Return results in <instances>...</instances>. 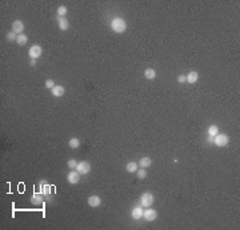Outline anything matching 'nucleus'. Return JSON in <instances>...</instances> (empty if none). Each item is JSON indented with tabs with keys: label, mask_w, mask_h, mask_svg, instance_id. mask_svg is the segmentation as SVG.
I'll return each instance as SVG.
<instances>
[{
	"label": "nucleus",
	"mask_w": 240,
	"mask_h": 230,
	"mask_svg": "<svg viewBox=\"0 0 240 230\" xmlns=\"http://www.w3.org/2000/svg\"><path fill=\"white\" fill-rule=\"evenodd\" d=\"M136 174H137V178L139 179H144V178L147 177V171H145V169H137V171H136Z\"/></svg>",
	"instance_id": "nucleus-21"
},
{
	"label": "nucleus",
	"mask_w": 240,
	"mask_h": 230,
	"mask_svg": "<svg viewBox=\"0 0 240 230\" xmlns=\"http://www.w3.org/2000/svg\"><path fill=\"white\" fill-rule=\"evenodd\" d=\"M32 202L36 203V205H39V203L41 202V195H40V194H35V195L32 197Z\"/></svg>",
	"instance_id": "nucleus-23"
},
{
	"label": "nucleus",
	"mask_w": 240,
	"mask_h": 230,
	"mask_svg": "<svg viewBox=\"0 0 240 230\" xmlns=\"http://www.w3.org/2000/svg\"><path fill=\"white\" fill-rule=\"evenodd\" d=\"M137 167H139V165L136 163V162H128L127 166H125V170H127L128 173H136Z\"/></svg>",
	"instance_id": "nucleus-15"
},
{
	"label": "nucleus",
	"mask_w": 240,
	"mask_h": 230,
	"mask_svg": "<svg viewBox=\"0 0 240 230\" xmlns=\"http://www.w3.org/2000/svg\"><path fill=\"white\" fill-rule=\"evenodd\" d=\"M12 31L16 32V33H23L24 31V23L22 22V20H15L14 23H12Z\"/></svg>",
	"instance_id": "nucleus-8"
},
{
	"label": "nucleus",
	"mask_w": 240,
	"mask_h": 230,
	"mask_svg": "<svg viewBox=\"0 0 240 230\" xmlns=\"http://www.w3.org/2000/svg\"><path fill=\"white\" fill-rule=\"evenodd\" d=\"M178 82H179V83H184V82H187V76H186V75H179Z\"/></svg>",
	"instance_id": "nucleus-26"
},
{
	"label": "nucleus",
	"mask_w": 240,
	"mask_h": 230,
	"mask_svg": "<svg viewBox=\"0 0 240 230\" xmlns=\"http://www.w3.org/2000/svg\"><path fill=\"white\" fill-rule=\"evenodd\" d=\"M16 42H18V44L24 46V44H27L28 38H27V35H24V33H20V35H18V39H16Z\"/></svg>",
	"instance_id": "nucleus-17"
},
{
	"label": "nucleus",
	"mask_w": 240,
	"mask_h": 230,
	"mask_svg": "<svg viewBox=\"0 0 240 230\" xmlns=\"http://www.w3.org/2000/svg\"><path fill=\"white\" fill-rule=\"evenodd\" d=\"M208 142H211V143H212V142H213V137H211V135H209V138H208Z\"/></svg>",
	"instance_id": "nucleus-28"
},
{
	"label": "nucleus",
	"mask_w": 240,
	"mask_h": 230,
	"mask_svg": "<svg viewBox=\"0 0 240 230\" xmlns=\"http://www.w3.org/2000/svg\"><path fill=\"white\" fill-rule=\"evenodd\" d=\"M55 86H56V84H55V82L52 79H47V80H45V87H47V88H51V90H52Z\"/></svg>",
	"instance_id": "nucleus-24"
},
{
	"label": "nucleus",
	"mask_w": 240,
	"mask_h": 230,
	"mask_svg": "<svg viewBox=\"0 0 240 230\" xmlns=\"http://www.w3.org/2000/svg\"><path fill=\"white\" fill-rule=\"evenodd\" d=\"M64 92H65V90H64V87H63V86H57V84H56V86L52 88V95L56 96V98L63 96V95H64Z\"/></svg>",
	"instance_id": "nucleus-12"
},
{
	"label": "nucleus",
	"mask_w": 240,
	"mask_h": 230,
	"mask_svg": "<svg viewBox=\"0 0 240 230\" xmlns=\"http://www.w3.org/2000/svg\"><path fill=\"white\" fill-rule=\"evenodd\" d=\"M228 142H229V138H228V135H225V134H217L213 137V143L219 147L227 146Z\"/></svg>",
	"instance_id": "nucleus-3"
},
{
	"label": "nucleus",
	"mask_w": 240,
	"mask_h": 230,
	"mask_svg": "<svg viewBox=\"0 0 240 230\" xmlns=\"http://www.w3.org/2000/svg\"><path fill=\"white\" fill-rule=\"evenodd\" d=\"M76 171L80 173V174H88V173L91 171V165H90V162H87V161L79 162L78 166H76Z\"/></svg>",
	"instance_id": "nucleus-6"
},
{
	"label": "nucleus",
	"mask_w": 240,
	"mask_h": 230,
	"mask_svg": "<svg viewBox=\"0 0 240 230\" xmlns=\"http://www.w3.org/2000/svg\"><path fill=\"white\" fill-rule=\"evenodd\" d=\"M57 24H59V28L61 29V31H67L69 27V23H68V20H67L65 18H59L57 19Z\"/></svg>",
	"instance_id": "nucleus-13"
},
{
	"label": "nucleus",
	"mask_w": 240,
	"mask_h": 230,
	"mask_svg": "<svg viewBox=\"0 0 240 230\" xmlns=\"http://www.w3.org/2000/svg\"><path fill=\"white\" fill-rule=\"evenodd\" d=\"M144 76H145L147 79L152 80V79L156 78V71H155L154 69H147V70L144 71Z\"/></svg>",
	"instance_id": "nucleus-16"
},
{
	"label": "nucleus",
	"mask_w": 240,
	"mask_h": 230,
	"mask_svg": "<svg viewBox=\"0 0 240 230\" xmlns=\"http://www.w3.org/2000/svg\"><path fill=\"white\" fill-rule=\"evenodd\" d=\"M68 144H69L71 148H78L80 146V140L78 138H71L69 142H68Z\"/></svg>",
	"instance_id": "nucleus-19"
},
{
	"label": "nucleus",
	"mask_w": 240,
	"mask_h": 230,
	"mask_svg": "<svg viewBox=\"0 0 240 230\" xmlns=\"http://www.w3.org/2000/svg\"><path fill=\"white\" fill-rule=\"evenodd\" d=\"M151 165H152V159H151L149 157H143V158H140V161H139V166H140L141 169H147V167H149Z\"/></svg>",
	"instance_id": "nucleus-11"
},
{
	"label": "nucleus",
	"mask_w": 240,
	"mask_h": 230,
	"mask_svg": "<svg viewBox=\"0 0 240 230\" xmlns=\"http://www.w3.org/2000/svg\"><path fill=\"white\" fill-rule=\"evenodd\" d=\"M68 167L69 169H76V166H78V161H75V159H69L68 161Z\"/></svg>",
	"instance_id": "nucleus-25"
},
{
	"label": "nucleus",
	"mask_w": 240,
	"mask_h": 230,
	"mask_svg": "<svg viewBox=\"0 0 240 230\" xmlns=\"http://www.w3.org/2000/svg\"><path fill=\"white\" fill-rule=\"evenodd\" d=\"M18 39V35H16V32H14L11 29L10 32H7V40H10V42H14V40H16Z\"/></svg>",
	"instance_id": "nucleus-22"
},
{
	"label": "nucleus",
	"mask_w": 240,
	"mask_h": 230,
	"mask_svg": "<svg viewBox=\"0 0 240 230\" xmlns=\"http://www.w3.org/2000/svg\"><path fill=\"white\" fill-rule=\"evenodd\" d=\"M197 79H199V74H197V71H191L189 74L187 75V82L188 83H196L197 82Z\"/></svg>",
	"instance_id": "nucleus-14"
},
{
	"label": "nucleus",
	"mask_w": 240,
	"mask_h": 230,
	"mask_svg": "<svg viewBox=\"0 0 240 230\" xmlns=\"http://www.w3.org/2000/svg\"><path fill=\"white\" fill-rule=\"evenodd\" d=\"M100 203H102V199H100L98 195H91V197L88 198V205L91 207H98V206H100Z\"/></svg>",
	"instance_id": "nucleus-10"
},
{
	"label": "nucleus",
	"mask_w": 240,
	"mask_h": 230,
	"mask_svg": "<svg viewBox=\"0 0 240 230\" xmlns=\"http://www.w3.org/2000/svg\"><path fill=\"white\" fill-rule=\"evenodd\" d=\"M127 28V24H125V20L123 18H115L112 19L111 22V29L116 33H123Z\"/></svg>",
	"instance_id": "nucleus-1"
},
{
	"label": "nucleus",
	"mask_w": 240,
	"mask_h": 230,
	"mask_svg": "<svg viewBox=\"0 0 240 230\" xmlns=\"http://www.w3.org/2000/svg\"><path fill=\"white\" fill-rule=\"evenodd\" d=\"M155 202V197L152 193H143L140 197V205L143 207H149Z\"/></svg>",
	"instance_id": "nucleus-2"
},
{
	"label": "nucleus",
	"mask_w": 240,
	"mask_h": 230,
	"mask_svg": "<svg viewBox=\"0 0 240 230\" xmlns=\"http://www.w3.org/2000/svg\"><path fill=\"white\" fill-rule=\"evenodd\" d=\"M143 206L140 205V206H135L133 209H132V211H131V215H132V218L133 219H140V218H143Z\"/></svg>",
	"instance_id": "nucleus-9"
},
{
	"label": "nucleus",
	"mask_w": 240,
	"mask_h": 230,
	"mask_svg": "<svg viewBox=\"0 0 240 230\" xmlns=\"http://www.w3.org/2000/svg\"><path fill=\"white\" fill-rule=\"evenodd\" d=\"M67 181H68L71 185L79 184V181H80V173H78L76 170H74V171L68 173V175H67Z\"/></svg>",
	"instance_id": "nucleus-7"
},
{
	"label": "nucleus",
	"mask_w": 240,
	"mask_h": 230,
	"mask_svg": "<svg viewBox=\"0 0 240 230\" xmlns=\"http://www.w3.org/2000/svg\"><path fill=\"white\" fill-rule=\"evenodd\" d=\"M208 134L211 135V137H215V135H217L219 134V129H217V126L216 125H211L208 127Z\"/></svg>",
	"instance_id": "nucleus-18"
},
{
	"label": "nucleus",
	"mask_w": 240,
	"mask_h": 230,
	"mask_svg": "<svg viewBox=\"0 0 240 230\" xmlns=\"http://www.w3.org/2000/svg\"><path fill=\"white\" fill-rule=\"evenodd\" d=\"M143 218H144L145 221H148V222H152V221H155L158 218V211L154 210V209L147 207V210L143 211Z\"/></svg>",
	"instance_id": "nucleus-4"
},
{
	"label": "nucleus",
	"mask_w": 240,
	"mask_h": 230,
	"mask_svg": "<svg viewBox=\"0 0 240 230\" xmlns=\"http://www.w3.org/2000/svg\"><path fill=\"white\" fill-rule=\"evenodd\" d=\"M36 64V59H31V66H35Z\"/></svg>",
	"instance_id": "nucleus-27"
},
{
	"label": "nucleus",
	"mask_w": 240,
	"mask_h": 230,
	"mask_svg": "<svg viewBox=\"0 0 240 230\" xmlns=\"http://www.w3.org/2000/svg\"><path fill=\"white\" fill-rule=\"evenodd\" d=\"M67 11H68V10H67L65 6H60L57 8V15L60 16V18H64V16L67 15Z\"/></svg>",
	"instance_id": "nucleus-20"
},
{
	"label": "nucleus",
	"mask_w": 240,
	"mask_h": 230,
	"mask_svg": "<svg viewBox=\"0 0 240 230\" xmlns=\"http://www.w3.org/2000/svg\"><path fill=\"white\" fill-rule=\"evenodd\" d=\"M28 54H29V56H31V59H37L41 56V54H43V48H41L39 44H33L31 48H29Z\"/></svg>",
	"instance_id": "nucleus-5"
}]
</instances>
